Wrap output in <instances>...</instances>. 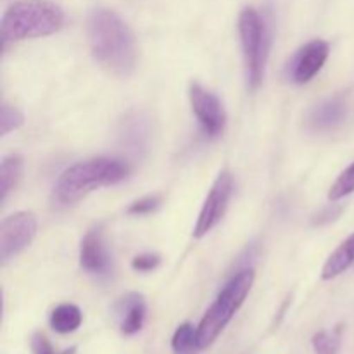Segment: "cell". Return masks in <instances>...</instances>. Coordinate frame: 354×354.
<instances>
[{
	"mask_svg": "<svg viewBox=\"0 0 354 354\" xmlns=\"http://www.w3.org/2000/svg\"><path fill=\"white\" fill-rule=\"evenodd\" d=\"M50 354H52V353H50Z\"/></svg>",
	"mask_w": 354,
	"mask_h": 354,
	"instance_id": "obj_26",
	"label": "cell"
},
{
	"mask_svg": "<svg viewBox=\"0 0 354 354\" xmlns=\"http://www.w3.org/2000/svg\"><path fill=\"white\" fill-rule=\"evenodd\" d=\"M130 173L128 162L113 158H95L76 162L61 173L52 189V204L59 209L80 203L100 187L116 185Z\"/></svg>",
	"mask_w": 354,
	"mask_h": 354,
	"instance_id": "obj_2",
	"label": "cell"
},
{
	"mask_svg": "<svg viewBox=\"0 0 354 354\" xmlns=\"http://www.w3.org/2000/svg\"><path fill=\"white\" fill-rule=\"evenodd\" d=\"M23 158L16 154L6 156L0 162V190H2V203L10 192L16 189L23 176Z\"/></svg>",
	"mask_w": 354,
	"mask_h": 354,
	"instance_id": "obj_16",
	"label": "cell"
},
{
	"mask_svg": "<svg viewBox=\"0 0 354 354\" xmlns=\"http://www.w3.org/2000/svg\"><path fill=\"white\" fill-rule=\"evenodd\" d=\"M162 204V197L154 194V196H145L142 199L135 201L128 206L127 213L133 214V216H144V214H151L154 211L159 209V206Z\"/></svg>",
	"mask_w": 354,
	"mask_h": 354,
	"instance_id": "obj_21",
	"label": "cell"
},
{
	"mask_svg": "<svg viewBox=\"0 0 354 354\" xmlns=\"http://www.w3.org/2000/svg\"><path fill=\"white\" fill-rule=\"evenodd\" d=\"M346 114H348V106L342 97H330L311 109L308 124L313 131H330L342 124Z\"/></svg>",
	"mask_w": 354,
	"mask_h": 354,
	"instance_id": "obj_12",
	"label": "cell"
},
{
	"mask_svg": "<svg viewBox=\"0 0 354 354\" xmlns=\"http://www.w3.org/2000/svg\"><path fill=\"white\" fill-rule=\"evenodd\" d=\"M254 270L242 268L232 275V279L225 283L221 292L218 294L216 301L211 304L209 310L201 320L197 327V346L199 349H206L220 337L234 315L241 310L245 297L251 292L254 283Z\"/></svg>",
	"mask_w": 354,
	"mask_h": 354,
	"instance_id": "obj_4",
	"label": "cell"
},
{
	"mask_svg": "<svg viewBox=\"0 0 354 354\" xmlns=\"http://www.w3.org/2000/svg\"><path fill=\"white\" fill-rule=\"evenodd\" d=\"M354 263V234L349 235L337 249L330 254L327 263L324 265L322 270V279L332 280L344 273Z\"/></svg>",
	"mask_w": 354,
	"mask_h": 354,
	"instance_id": "obj_14",
	"label": "cell"
},
{
	"mask_svg": "<svg viewBox=\"0 0 354 354\" xmlns=\"http://www.w3.org/2000/svg\"><path fill=\"white\" fill-rule=\"evenodd\" d=\"M82 325V311L75 304H59L50 313V327L57 334H71Z\"/></svg>",
	"mask_w": 354,
	"mask_h": 354,
	"instance_id": "obj_15",
	"label": "cell"
},
{
	"mask_svg": "<svg viewBox=\"0 0 354 354\" xmlns=\"http://www.w3.org/2000/svg\"><path fill=\"white\" fill-rule=\"evenodd\" d=\"M86 37L93 59L109 75L128 78L137 68V41L131 28L120 14L95 9L86 19Z\"/></svg>",
	"mask_w": 354,
	"mask_h": 354,
	"instance_id": "obj_1",
	"label": "cell"
},
{
	"mask_svg": "<svg viewBox=\"0 0 354 354\" xmlns=\"http://www.w3.org/2000/svg\"><path fill=\"white\" fill-rule=\"evenodd\" d=\"M120 327L124 335H133L142 330L145 322V303L140 294H128L114 306Z\"/></svg>",
	"mask_w": 354,
	"mask_h": 354,
	"instance_id": "obj_13",
	"label": "cell"
},
{
	"mask_svg": "<svg viewBox=\"0 0 354 354\" xmlns=\"http://www.w3.org/2000/svg\"><path fill=\"white\" fill-rule=\"evenodd\" d=\"M24 123V114L17 109L16 106L3 102L2 104V113H0V135H7L10 131L17 130L23 127Z\"/></svg>",
	"mask_w": 354,
	"mask_h": 354,
	"instance_id": "obj_19",
	"label": "cell"
},
{
	"mask_svg": "<svg viewBox=\"0 0 354 354\" xmlns=\"http://www.w3.org/2000/svg\"><path fill=\"white\" fill-rule=\"evenodd\" d=\"M328 57V44L313 40L301 47L289 64V78L297 85L310 83L322 71Z\"/></svg>",
	"mask_w": 354,
	"mask_h": 354,
	"instance_id": "obj_9",
	"label": "cell"
},
{
	"mask_svg": "<svg viewBox=\"0 0 354 354\" xmlns=\"http://www.w3.org/2000/svg\"><path fill=\"white\" fill-rule=\"evenodd\" d=\"M80 265L92 275H107L111 270V256L104 241L102 227L90 228L80 244Z\"/></svg>",
	"mask_w": 354,
	"mask_h": 354,
	"instance_id": "obj_10",
	"label": "cell"
},
{
	"mask_svg": "<svg viewBox=\"0 0 354 354\" xmlns=\"http://www.w3.org/2000/svg\"><path fill=\"white\" fill-rule=\"evenodd\" d=\"M232 194H234V176H232L230 171L225 169L214 180L213 187H211L209 194L204 201L203 209H201L197 223L194 227V237H204L223 220L225 213L228 209V203L232 199Z\"/></svg>",
	"mask_w": 354,
	"mask_h": 354,
	"instance_id": "obj_7",
	"label": "cell"
},
{
	"mask_svg": "<svg viewBox=\"0 0 354 354\" xmlns=\"http://www.w3.org/2000/svg\"><path fill=\"white\" fill-rule=\"evenodd\" d=\"M31 348H33L35 354H50L52 346L48 339L44 334H35L31 339Z\"/></svg>",
	"mask_w": 354,
	"mask_h": 354,
	"instance_id": "obj_24",
	"label": "cell"
},
{
	"mask_svg": "<svg viewBox=\"0 0 354 354\" xmlns=\"http://www.w3.org/2000/svg\"><path fill=\"white\" fill-rule=\"evenodd\" d=\"M242 54H244L245 78L251 90H258L265 78L270 52V31L265 17L252 7H245L239 16Z\"/></svg>",
	"mask_w": 354,
	"mask_h": 354,
	"instance_id": "obj_5",
	"label": "cell"
},
{
	"mask_svg": "<svg viewBox=\"0 0 354 354\" xmlns=\"http://www.w3.org/2000/svg\"><path fill=\"white\" fill-rule=\"evenodd\" d=\"M341 339H342V325L332 332H318L311 339V344L317 354H337L341 349Z\"/></svg>",
	"mask_w": 354,
	"mask_h": 354,
	"instance_id": "obj_17",
	"label": "cell"
},
{
	"mask_svg": "<svg viewBox=\"0 0 354 354\" xmlns=\"http://www.w3.org/2000/svg\"><path fill=\"white\" fill-rule=\"evenodd\" d=\"M161 265V258L158 254H140L137 258H133L131 261V268L135 272H142V273H147L156 270L158 266Z\"/></svg>",
	"mask_w": 354,
	"mask_h": 354,
	"instance_id": "obj_23",
	"label": "cell"
},
{
	"mask_svg": "<svg viewBox=\"0 0 354 354\" xmlns=\"http://www.w3.org/2000/svg\"><path fill=\"white\" fill-rule=\"evenodd\" d=\"M171 348L176 354H189L197 346V328L192 324H183L176 328L171 339Z\"/></svg>",
	"mask_w": 354,
	"mask_h": 354,
	"instance_id": "obj_18",
	"label": "cell"
},
{
	"mask_svg": "<svg viewBox=\"0 0 354 354\" xmlns=\"http://www.w3.org/2000/svg\"><path fill=\"white\" fill-rule=\"evenodd\" d=\"M149 138H151V123L142 113L127 114L121 121L120 142L124 151L133 158H140L147 151Z\"/></svg>",
	"mask_w": 354,
	"mask_h": 354,
	"instance_id": "obj_11",
	"label": "cell"
},
{
	"mask_svg": "<svg viewBox=\"0 0 354 354\" xmlns=\"http://www.w3.org/2000/svg\"><path fill=\"white\" fill-rule=\"evenodd\" d=\"M64 26V12L50 0H21L12 3L2 17L3 41L48 37Z\"/></svg>",
	"mask_w": 354,
	"mask_h": 354,
	"instance_id": "obj_3",
	"label": "cell"
},
{
	"mask_svg": "<svg viewBox=\"0 0 354 354\" xmlns=\"http://www.w3.org/2000/svg\"><path fill=\"white\" fill-rule=\"evenodd\" d=\"M189 99L204 133L209 138L220 137L227 124V114H225L223 104L220 102V99L196 82L190 83Z\"/></svg>",
	"mask_w": 354,
	"mask_h": 354,
	"instance_id": "obj_8",
	"label": "cell"
},
{
	"mask_svg": "<svg viewBox=\"0 0 354 354\" xmlns=\"http://www.w3.org/2000/svg\"><path fill=\"white\" fill-rule=\"evenodd\" d=\"M62 354H76V349L71 348V349H68V351H64Z\"/></svg>",
	"mask_w": 354,
	"mask_h": 354,
	"instance_id": "obj_25",
	"label": "cell"
},
{
	"mask_svg": "<svg viewBox=\"0 0 354 354\" xmlns=\"http://www.w3.org/2000/svg\"><path fill=\"white\" fill-rule=\"evenodd\" d=\"M37 228V216L30 211H19V213L10 214L2 221V225H0V259H2V265H7L10 259L21 254L33 242Z\"/></svg>",
	"mask_w": 354,
	"mask_h": 354,
	"instance_id": "obj_6",
	"label": "cell"
},
{
	"mask_svg": "<svg viewBox=\"0 0 354 354\" xmlns=\"http://www.w3.org/2000/svg\"><path fill=\"white\" fill-rule=\"evenodd\" d=\"M342 211H344V207L339 206V204H330V206L324 207L318 214H315L313 220H311V225L313 227H324V225L332 223V221H335L341 216Z\"/></svg>",
	"mask_w": 354,
	"mask_h": 354,
	"instance_id": "obj_22",
	"label": "cell"
},
{
	"mask_svg": "<svg viewBox=\"0 0 354 354\" xmlns=\"http://www.w3.org/2000/svg\"><path fill=\"white\" fill-rule=\"evenodd\" d=\"M353 192H354V162L349 166V168H346L341 175H339V178L335 180L334 185L330 187V190H328V199L339 201Z\"/></svg>",
	"mask_w": 354,
	"mask_h": 354,
	"instance_id": "obj_20",
	"label": "cell"
}]
</instances>
